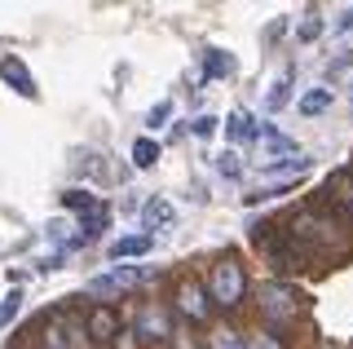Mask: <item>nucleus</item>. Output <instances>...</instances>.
Wrapping results in <instances>:
<instances>
[{"mask_svg":"<svg viewBox=\"0 0 353 349\" xmlns=\"http://www.w3.org/2000/svg\"><path fill=\"white\" fill-rule=\"evenodd\" d=\"M97 230H106V208L97 203V208H88L84 217H80V235H75V243H88Z\"/></svg>","mask_w":353,"mask_h":349,"instance_id":"nucleus-12","label":"nucleus"},{"mask_svg":"<svg viewBox=\"0 0 353 349\" xmlns=\"http://www.w3.org/2000/svg\"><path fill=\"white\" fill-rule=\"evenodd\" d=\"M225 133H230V137H234V141H248V137H261V133H256V124H252V115H248V111H243V106H239V111H230V119H225Z\"/></svg>","mask_w":353,"mask_h":349,"instance_id":"nucleus-11","label":"nucleus"},{"mask_svg":"<svg viewBox=\"0 0 353 349\" xmlns=\"http://www.w3.org/2000/svg\"><path fill=\"white\" fill-rule=\"evenodd\" d=\"M265 314H274V319H292V314H296V305H287L283 292H270V305H265Z\"/></svg>","mask_w":353,"mask_h":349,"instance_id":"nucleus-18","label":"nucleus"},{"mask_svg":"<svg viewBox=\"0 0 353 349\" xmlns=\"http://www.w3.org/2000/svg\"><path fill=\"white\" fill-rule=\"evenodd\" d=\"M212 128H216L212 115H199V119H194V133H199V137H212Z\"/></svg>","mask_w":353,"mask_h":349,"instance_id":"nucleus-24","label":"nucleus"},{"mask_svg":"<svg viewBox=\"0 0 353 349\" xmlns=\"http://www.w3.org/2000/svg\"><path fill=\"white\" fill-rule=\"evenodd\" d=\"M154 270L146 266H119V270H106V275L88 279V297H115V292H128V288H141L150 283Z\"/></svg>","mask_w":353,"mask_h":349,"instance_id":"nucleus-3","label":"nucleus"},{"mask_svg":"<svg viewBox=\"0 0 353 349\" xmlns=\"http://www.w3.org/2000/svg\"><path fill=\"white\" fill-rule=\"evenodd\" d=\"M84 332V327H66V319H49V327H44V349H75L71 336Z\"/></svg>","mask_w":353,"mask_h":349,"instance_id":"nucleus-9","label":"nucleus"},{"mask_svg":"<svg viewBox=\"0 0 353 349\" xmlns=\"http://www.w3.org/2000/svg\"><path fill=\"white\" fill-rule=\"evenodd\" d=\"M208 297H212V305H221V310H239L243 297H248V275H243V266L234 257H221L212 266V275H208Z\"/></svg>","mask_w":353,"mask_h":349,"instance_id":"nucleus-1","label":"nucleus"},{"mask_svg":"<svg viewBox=\"0 0 353 349\" xmlns=\"http://www.w3.org/2000/svg\"><path fill=\"white\" fill-rule=\"evenodd\" d=\"M212 349H243V341H239V332H216Z\"/></svg>","mask_w":353,"mask_h":349,"instance_id":"nucleus-20","label":"nucleus"},{"mask_svg":"<svg viewBox=\"0 0 353 349\" xmlns=\"http://www.w3.org/2000/svg\"><path fill=\"white\" fill-rule=\"evenodd\" d=\"M62 203L66 208H75V212H88V208H97V199L88 190H62Z\"/></svg>","mask_w":353,"mask_h":349,"instance_id":"nucleus-16","label":"nucleus"},{"mask_svg":"<svg viewBox=\"0 0 353 349\" xmlns=\"http://www.w3.org/2000/svg\"><path fill=\"white\" fill-rule=\"evenodd\" d=\"M265 106H270V111H279V106H287V80H279V84H274V93H270V102H265Z\"/></svg>","mask_w":353,"mask_h":349,"instance_id":"nucleus-21","label":"nucleus"},{"mask_svg":"<svg viewBox=\"0 0 353 349\" xmlns=\"http://www.w3.org/2000/svg\"><path fill=\"white\" fill-rule=\"evenodd\" d=\"M248 349H283V341H279V336H256Z\"/></svg>","mask_w":353,"mask_h":349,"instance_id":"nucleus-26","label":"nucleus"},{"mask_svg":"<svg viewBox=\"0 0 353 349\" xmlns=\"http://www.w3.org/2000/svg\"><path fill=\"white\" fill-rule=\"evenodd\" d=\"M203 67H208V75H234V58H230V53H221V49H208L203 53Z\"/></svg>","mask_w":353,"mask_h":349,"instance_id":"nucleus-14","label":"nucleus"},{"mask_svg":"<svg viewBox=\"0 0 353 349\" xmlns=\"http://www.w3.org/2000/svg\"><path fill=\"white\" fill-rule=\"evenodd\" d=\"M327 106H331V89H314L301 97V115H323Z\"/></svg>","mask_w":353,"mask_h":349,"instance_id":"nucleus-15","label":"nucleus"},{"mask_svg":"<svg viewBox=\"0 0 353 349\" xmlns=\"http://www.w3.org/2000/svg\"><path fill=\"white\" fill-rule=\"evenodd\" d=\"M349 27H353V9H345V14L336 18V31H349Z\"/></svg>","mask_w":353,"mask_h":349,"instance_id":"nucleus-27","label":"nucleus"},{"mask_svg":"<svg viewBox=\"0 0 353 349\" xmlns=\"http://www.w3.org/2000/svg\"><path fill=\"white\" fill-rule=\"evenodd\" d=\"M168 115H172V106H168V102H159V106L150 111V119H146V124H150V128H159V124H163Z\"/></svg>","mask_w":353,"mask_h":349,"instance_id":"nucleus-23","label":"nucleus"},{"mask_svg":"<svg viewBox=\"0 0 353 349\" xmlns=\"http://www.w3.org/2000/svg\"><path fill=\"white\" fill-rule=\"evenodd\" d=\"M318 31H323V23H318V14H305L301 23H296V36H301V40H314Z\"/></svg>","mask_w":353,"mask_h":349,"instance_id":"nucleus-19","label":"nucleus"},{"mask_svg":"<svg viewBox=\"0 0 353 349\" xmlns=\"http://www.w3.org/2000/svg\"><path fill=\"white\" fill-rule=\"evenodd\" d=\"M137 332L146 336V341H163V336H172V327H168V319H163L159 310H141V319H137Z\"/></svg>","mask_w":353,"mask_h":349,"instance_id":"nucleus-10","label":"nucleus"},{"mask_svg":"<svg viewBox=\"0 0 353 349\" xmlns=\"http://www.w3.org/2000/svg\"><path fill=\"white\" fill-rule=\"evenodd\" d=\"M256 159H261V172H274V168H287V163H296V141L283 137L279 128H261L256 137Z\"/></svg>","mask_w":353,"mask_h":349,"instance_id":"nucleus-2","label":"nucleus"},{"mask_svg":"<svg viewBox=\"0 0 353 349\" xmlns=\"http://www.w3.org/2000/svg\"><path fill=\"white\" fill-rule=\"evenodd\" d=\"M336 53H345V58L353 53V27L349 31H336Z\"/></svg>","mask_w":353,"mask_h":349,"instance_id":"nucleus-22","label":"nucleus"},{"mask_svg":"<svg viewBox=\"0 0 353 349\" xmlns=\"http://www.w3.org/2000/svg\"><path fill=\"white\" fill-rule=\"evenodd\" d=\"M208 301H212V297H203V288H199L194 279H185L181 288H176V305H181V314H190L194 323H203V319H208V310H212Z\"/></svg>","mask_w":353,"mask_h":349,"instance_id":"nucleus-6","label":"nucleus"},{"mask_svg":"<svg viewBox=\"0 0 353 349\" xmlns=\"http://www.w3.org/2000/svg\"><path fill=\"white\" fill-rule=\"evenodd\" d=\"M150 248H154V235H124V239H115L106 252H110V261H119V257H146Z\"/></svg>","mask_w":353,"mask_h":349,"instance_id":"nucleus-8","label":"nucleus"},{"mask_svg":"<svg viewBox=\"0 0 353 349\" xmlns=\"http://www.w3.org/2000/svg\"><path fill=\"white\" fill-rule=\"evenodd\" d=\"M14 314H18V292H14V297H5V305H0V323H9Z\"/></svg>","mask_w":353,"mask_h":349,"instance_id":"nucleus-25","label":"nucleus"},{"mask_svg":"<svg viewBox=\"0 0 353 349\" xmlns=\"http://www.w3.org/2000/svg\"><path fill=\"white\" fill-rule=\"evenodd\" d=\"M132 163H137V168H154V163H159V141H154V137H137V141H132Z\"/></svg>","mask_w":353,"mask_h":349,"instance_id":"nucleus-13","label":"nucleus"},{"mask_svg":"<svg viewBox=\"0 0 353 349\" xmlns=\"http://www.w3.org/2000/svg\"><path fill=\"white\" fill-rule=\"evenodd\" d=\"M0 80L22 97H40V89H36V80H31V71H27L22 58H0Z\"/></svg>","mask_w":353,"mask_h":349,"instance_id":"nucleus-5","label":"nucleus"},{"mask_svg":"<svg viewBox=\"0 0 353 349\" xmlns=\"http://www.w3.org/2000/svg\"><path fill=\"white\" fill-rule=\"evenodd\" d=\"M216 172H221V177H239V172H243V163H239L234 150H221V155H216Z\"/></svg>","mask_w":353,"mask_h":349,"instance_id":"nucleus-17","label":"nucleus"},{"mask_svg":"<svg viewBox=\"0 0 353 349\" xmlns=\"http://www.w3.org/2000/svg\"><path fill=\"white\" fill-rule=\"evenodd\" d=\"M84 336H93V341H115L119 336V319L110 305H93V310L84 314Z\"/></svg>","mask_w":353,"mask_h":349,"instance_id":"nucleus-4","label":"nucleus"},{"mask_svg":"<svg viewBox=\"0 0 353 349\" xmlns=\"http://www.w3.org/2000/svg\"><path fill=\"white\" fill-rule=\"evenodd\" d=\"M141 221H146V235H154V230H168V226L176 221V212H172L168 199H159V195H154L146 208H141Z\"/></svg>","mask_w":353,"mask_h":349,"instance_id":"nucleus-7","label":"nucleus"}]
</instances>
